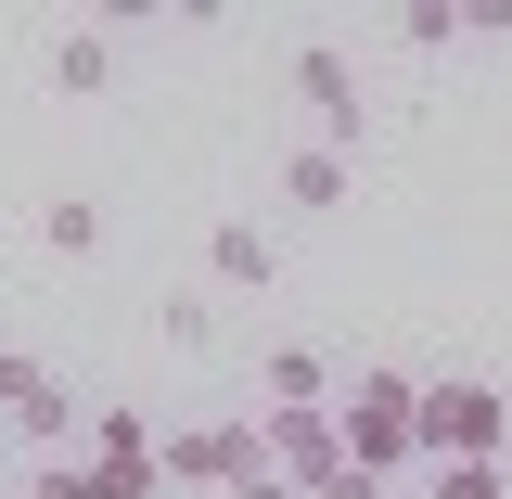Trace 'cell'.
<instances>
[{"label": "cell", "instance_id": "obj_4", "mask_svg": "<svg viewBox=\"0 0 512 499\" xmlns=\"http://www.w3.org/2000/svg\"><path fill=\"white\" fill-rule=\"evenodd\" d=\"M64 423H77V384L39 359V346H0V436L26 448H64Z\"/></svg>", "mask_w": 512, "mask_h": 499}, {"label": "cell", "instance_id": "obj_3", "mask_svg": "<svg viewBox=\"0 0 512 499\" xmlns=\"http://www.w3.org/2000/svg\"><path fill=\"white\" fill-rule=\"evenodd\" d=\"M500 384L487 372H436L423 384V410H410V448H436V461H500Z\"/></svg>", "mask_w": 512, "mask_h": 499}, {"label": "cell", "instance_id": "obj_14", "mask_svg": "<svg viewBox=\"0 0 512 499\" xmlns=\"http://www.w3.org/2000/svg\"><path fill=\"white\" fill-rule=\"evenodd\" d=\"M0 474H13V436H0Z\"/></svg>", "mask_w": 512, "mask_h": 499}, {"label": "cell", "instance_id": "obj_10", "mask_svg": "<svg viewBox=\"0 0 512 499\" xmlns=\"http://www.w3.org/2000/svg\"><path fill=\"white\" fill-rule=\"evenodd\" d=\"M231 320H218V295H154V346H180V359H205Z\"/></svg>", "mask_w": 512, "mask_h": 499}, {"label": "cell", "instance_id": "obj_1", "mask_svg": "<svg viewBox=\"0 0 512 499\" xmlns=\"http://www.w3.org/2000/svg\"><path fill=\"white\" fill-rule=\"evenodd\" d=\"M410 410H423V372L359 359V384L333 397V448H346V474H372V487H384V461H410Z\"/></svg>", "mask_w": 512, "mask_h": 499}, {"label": "cell", "instance_id": "obj_7", "mask_svg": "<svg viewBox=\"0 0 512 499\" xmlns=\"http://www.w3.org/2000/svg\"><path fill=\"white\" fill-rule=\"evenodd\" d=\"M39 90H52V103H103V90H116V26H103V13L64 26L52 52H39Z\"/></svg>", "mask_w": 512, "mask_h": 499}, {"label": "cell", "instance_id": "obj_2", "mask_svg": "<svg viewBox=\"0 0 512 499\" xmlns=\"http://www.w3.org/2000/svg\"><path fill=\"white\" fill-rule=\"evenodd\" d=\"M282 90H295V116H308V141L320 154H346V167H359V154H372V90H359V64L333 52V39H308V52L282 64Z\"/></svg>", "mask_w": 512, "mask_h": 499}, {"label": "cell", "instance_id": "obj_13", "mask_svg": "<svg viewBox=\"0 0 512 499\" xmlns=\"http://www.w3.org/2000/svg\"><path fill=\"white\" fill-rule=\"evenodd\" d=\"M231 499H308V487H295V474H244Z\"/></svg>", "mask_w": 512, "mask_h": 499}, {"label": "cell", "instance_id": "obj_11", "mask_svg": "<svg viewBox=\"0 0 512 499\" xmlns=\"http://www.w3.org/2000/svg\"><path fill=\"white\" fill-rule=\"evenodd\" d=\"M423 499H512V474H500V461H436Z\"/></svg>", "mask_w": 512, "mask_h": 499}, {"label": "cell", "instance_id": "obj_5", "mask_svg": "<svg viewBox=\"0 0 512 499\" xmlns=\"http://www.w3.org/2000/svg\"><path fill=\"white\" fill-rule=\"evenodd\" d=\"M205 295H282V218H205Z\"/></svg>", "mask_w": 512, "mask_h": 499}, {"label": "cell", "instance_id": "obj_6", "mask_svg": "<svg viewBox=\"0 0 512 499\" xmlns=\"http://www.w3.org/2000/svg\"><path fill=\"white\" fill-rule=\"evenodd\" d=\"M269 205H282V218H359V167L320 154V141H295V154L269 167Z\"/></svg>", "mask_w": 512, "mask_h": 499}, {"label": "cell", "instance_id": "obj_8", "mask_svg": "<svg viewBox=\"0 0 512 499\" xmlns=\"http://www.w3.org/2000/svg\"><path fill=\"white\" fill-rule=\"evenodd\" d=\"M346 372H333V346H256V410H333Z\"/></svg>", "mask_w": 512, "mask_h": 499}, {"label": "cell", "instance_id": "obj_9", "mask_svg": "<svg viewBox=\"0 0 512 499\" xmlns=\"http://www.w3.org/2000/svg\"><path fill=\"white\" fill-rule=\"evenodd\" d=\"M103 231H116V218H103V192H39V256L90 269V256H103Z\"/></svg>", "mask_w": 512, "mask_h": 499}, {"label": "cell", "instance_id": "obj_12", "mask_svg": "<svg viewBox=\"0 0 512 499\" xmlns=\"http://www.w3.org/2000/svg\"><path fill=\"white\" fill-rule=\"evenodd\" d=\"M26 499H128V487H103V474H64V461H39V487Z\"/></svg>", "mask_w": 512, "mask_h": 499}]
</instances>
